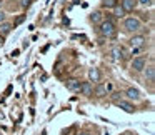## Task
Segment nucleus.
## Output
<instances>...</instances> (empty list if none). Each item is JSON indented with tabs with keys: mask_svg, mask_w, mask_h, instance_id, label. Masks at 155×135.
<instances>
[{
	"mask_svg": "<svg viewBox=\"0 0 155 135\" xmlns=\"http://www.w3.org/2000/svg\"><path fill=\"white\" fill-rule=\"evenodd\" d=\"M142 28V20L137 17H125L124 24H122V30L125 34H135Z\"/></svg>",
	"mask_w": 155,
	"mask_h": 135,
	"instance_id": "obj_1",
	"label": "nucleus"
},
{
	"mask_svg": "<svg viewBox=\"0 0 155 135\" xmlns=\"http://www.w3.org/2000/svg\"><path fill=\"white\" fill-rule=\"evenodd\" d=\"M98 32H100L102 37H115V34H117V27H115L114 20H110V18H107V20H102L100 24H98Z\"/></svg>",
	"mask_w": 155,
	"mask_h": 135,
	"instance_id": "obj_2",
	"label": "nucleus"
},
{
	"mask_svg": "<svg viewBox=\"0 0 155 135\" xmlns=\"http://www.w3.org/2000/svg\"><path fill=\"white\" fill-rule=\"evenodd\" d=\"M147 65V57L145 55H140V57H134V60L130 62V68L134 72H142Z\"/></svg>",
	"mask_w": 155,
	"mask_h": 135,
	"instance_id": "obj_3",
	"label": "nucleus"
},
{
	"mask_svg": "<svg viewBox=\"0 0 155 135\" xmlns=\"http://www.w3.org/2000/svg\"><path fill=\"white\" fill-rule=\"evenodd\" d=\"M145 42H147V37L142 34H137V35H132L130 40H128V45H130L132 48H142L145 45Z\"/></svg>",
	"mask_w": 155,
	"mask_h": 135,
	"instance_id": "obj_4",
	"label": "nucleus"
},
{
	"mask_svg": "<svg viewBox=\"0 0 155 135\" xmlns=\"http://www.w3.org/2000/svg\"><path fill=\"white\" fill-rule=\"evenodd\" d=\"M115 105H117L118 108H122L124 112H127V114H134L135 112V105L132 104V102H128V100H117Z\"/></svg>",
	"mask_w": 155,
	"mask_h": 135,
	"instance_id": "obj_5",
	"label": "nucleus"
},
{
	"mask_svg": "<svg viewBox=\"0 0 155 135\" xmlns=\"http://www.w3.org/2000/svg\"><path fill=\"white\" fill-rule=\"evenodd\" d=\"M120 7L124 8L125 14H130L137 8V0H120Z\"/></svg>",
	"mask_w": 155,
	"mask_h": 135,
	"instance_id": "obj_6",
	"label": "nucleus"
},
{
	"mask_svg": "<svg viewBox=\"0 0 155 135\" xmlns=\"http://www.w3.org/2000/svg\"><path fill=\"white\" fill-rule=\"evenodd\" d=\"M78 92L85 97H90V95H94V84L92 82H80V90Z\"/></svg>",
	"mask_w": 155,
	"mask_h": 135,
	"instance_id": "obj_7",
	"label": "nucleus"
},
{
	"mask_svg": "<svg viewBox=\"0 0 155 135\" xmlns=\"http://www.w3.org/2000/svg\"><path fill=\"white\" fill-rule=\"evenodd\" d=\"M125 97L128 98V100H140L142 98V94H140V90L138 88H135V87H128L127 90H125Z\"/></svg>",
	"mask_w": 155,
	"mask_h": 135,
	"instance_id": "obj_8",
	"label": "nucleus"
},
{
	"mask_svg": "<svg viewBox=\"0 0 155 135\" xmlns=\"http://www.w3.org/2000/svg\"><path fill=\"white\" fill-rule=\"evenodd\" d=\"M142 72H143V75H145V80L150 82V84H153V80H155V67H153V65H152V64L150 65H145V68Z\"/></svg>",
	"mask_w": 155,
	"mask_h": 135,
	"instance_id": "obj_9",
	"label": "nucleus"
},
{
	"mask_svg": "<svg viewBox=\"0 0 155 135\" xmlns=\"http://www.w3.org/2000/svg\"><path fill=\"white\" fill-rule=\"evenodd\" d=\"M100 78H102V74H100L98 68H90V70H88V82L100 84Z\"/></svg>",
	"mask_w": 155,
	"mask_h": 135,
	"instance_id": "obj_10",
	"label": "nucleus"
},
{
	"mask_svg": "<svg viewBox=\"0 0 155 135\" xmlns=\"http://www.w3.org/2000/svg\"><path fill=\"white\" fill-rule=\"evenodd\" d=\"M65 87H67L70 92H75V94H77V92L80 90V80H77V78H70V80L65 82Z\"/></svg>",
	"mask_w": 155,
	"mask_h": 135,
	"instance_id": "obj_11",
	"label": "nucleus"
},
{
	"mask_svg": "<svg viewBox=\"0 0 155 135\" xmlns=\"http://www.w3.org/2000/svg\"><path fill=\"white\" fill-rule=\"evenodd\" d=\"M12 28H14V25H12L10 22H4V24H0V35L5 38L12 32Z\"/></svg>",
	"mask_w": 155,
	"mask_h": 135,
	"instance_id": "obj_12",
	"label": "nucleus"
},
{
	"mask_svg": "<svg viewBox=\"0 0 155 135\" xmlns=\"http://www.w3.org/2000/svg\"><path fill=\"white\" fill-rule=\"evenodd\" d=\"M94 94L97 95V97H105V95H107V88H105V85L97 84L94 87Z\"/></svg>",
	"mask_w": 155,
	"mask_h": 135,
	"instance_id": "obj_13",
	"label": "nucleus"
},
{
	"mask_svg": "<svg viewBox=\"0 0 155 135\" xmlns=\"http://www.w3.org/2000/svg\"><path fill=\"white\" fill-rule=\"evenodd\" d=\"M102 20H104V17H102V12L100 10H95L94 14L90 15V22H92V24H95V25L100 24Z\"/></svg>",
	"mask_w": 155,
	"mask_h": 135,
	"instance_id": "obj_14",
	"label": "nucleus"
},
{
	"mask_svg": "<svg viewBox=\"0 0 155 135\" xmlns=\"http://www.w3.org/2000/svg\"><path fill=\"white\" fill-rule=\"evenodd\" d=\"M120 0H102V8H114L118 5Z\"/></svg>",
	"mask_w": 155,
	"mask_h": 135,
	"instance_id": "obj_15",
	"label": "nucleus"
},
{
	"mask_svg": "<svg viewBox=\"0 0 155 135\" xmlns=\"http://www.w3.org/2000/svg\"><path fill=\"white\" fill-rule=\"evenodd\" d=\"M112 10H114V17H117V18H124V17H125V12H124V8H122L120 5L114 7Z\"/></svg>",
	"mask_w": 155,
	"mask_h": 135,
	"instance_id": "obj_16",
	"label": "nucleus"
},
{
	"mask_svg": "<svg viewBox=\"0 0 155 135\" xmlns=\"http://www.w3.org/2000/svg\"><path fill=\"white\" fill-rule=\"evenodd\" d=\"M137 5H142V7H152V5H153V0H137Z\"/></svg>",
	"mask_w": 155,
	"mask_h": 135,
	"instance_id": "obj_17",
	"label": "nucleus"
},
{
	"mask_svg": "<svg viewBox=\"0 0 155 135\" xmlns=\"http://www.w3.org/2000/svg\"><path fill=\"white\" fill-rule=\"evenodd\" d=\"M20 5H22V8H24V10H27V8L32 5V0H22Z\"/></svg>",
	"mask_w": 155,
	"mask_h": 135,
	"instance_id": "obj_18",
	"label": "nucleus"
},
{
	"mask_svg": "<svg viewBox=\"0 0 155 135\" xmlns=\"http://www.w3.org/2000/svg\"><path fill=\"white\" fill-rule=\"evenodd\" d=\"M110 98L114 102H117V100H122V94H118V92H115V94H112L110 95Z\"/></svg>",
	"mask_w": 155,
	"mask_h": 135,
	"instance_id": "obj_19",
	"label": "nucleus"
},
{
	"mask_svg": "<svg viewBox=\"0 0 155 135\" xmlns=\"http://www.w3.org/2000/svg\"><path fill=\"white\" fill-rule=\"evenodd\" d=\"M78 135H92V133H88V132H82V133H78Z\"/></svg>",
	"mask_w": 155,
	"mask_h": 135,
	"instance_id": "obj_20",
	"label": "nucleus"
},
{
	"mask_svg": "<svg viewBox=\"0 0 155 135\" xmlns=\"http://www.w3.org/2000/svg\"><path fill=\"white\" fill-rule=\"evenodd\" d=\"M4 44V37H2V35H0V45Z\"/></svg>",
	"mask_w": 155,
	"mask_h": 135,
	"instance_id": "obj_21",
	"label": "nucleus"
},
{
	"mask_svg": "<svg viewBox=\"0 0 155 135\" xmlns=\"http://www.w3.org/2000/svg\"><path fill=\"white\" fill-rule=\"evenodd\" d=\"M0 10H2V0H0Z\"/></svg>",
	"mask_w": 155,
	"mask_h": 135,
	"instance_id": "obj_22",
	"label": "nucleus"
},
{
	"mask_svg": "<svg viewBox=\"0 0 155 135\" xmlns=\"http://www.w3.org/2000/svg\"><path fill=\"white\" fill-rule=\"evenodd\" d=\"M32 2H35V0H32Z\"/></svg>",
	"mask_w": 155,
	"mask_h": 135,
	"instance_id": "obj_23",
	"label": "nucleus"
}]
</instances>
